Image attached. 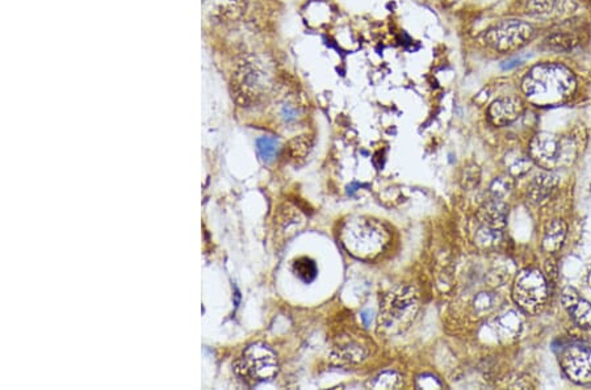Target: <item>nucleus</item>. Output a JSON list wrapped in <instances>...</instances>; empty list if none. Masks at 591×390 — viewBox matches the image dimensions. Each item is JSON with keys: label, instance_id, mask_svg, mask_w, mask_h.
<instances>
[{"label": "nucleus", "instance_id": "nucleus-1", "mask_svg": "<svg viewBox=\"0 0 591 390\" xmlns=\"http://www.w3.org/2000/svg\"><path fill=\"white\" fill-rule=\"evenodd\" d=\"M522 90L532 103L555 105L565 102L576 91V78L564 65L540 63L527 72Z\"/></svg>", "mask_w": 591, "mask_h": 390}, {"label": "nucleus", "instance_id": "nucleus-2", "mask_svg": "<svg viewBox=\"0 0 591 390\" xmlns=\"http://www.w3.org/2000/svg\"><path fill=\"white\" fill-rule=\"evenodd\" d=\"M344 248L362 260L379 257L389 245L390 233L381 222L368 217H351L342 226Z\"/></svg>", "mask_w": 591, "mask_h": 390}, {"label": "nucleus", "instance_id": "nucleus-3", "mask_svg": "<svg viewBox=\"0 0 591 390\" xmlns=\"http://www.w3.org/2000/svg\"><path fill=\"white\" fill-rule=\"evenodd\" d=\"M418 295L414 288H394L381 302L379 326L386 334H400L410 328L418 311Z\"/></svg>", "mask_w": 591, "mask_h": 390}, {"label": "nucleus", "instance_id": "nucleus-4", "mask_svg": "<svg viewBox=\"0 0 591 390\" xmlns=\"http://www.w3.org/2000/svg\"><path fill=\"white\" fill-rule=\"evenodd\" d=\"M234 370L245 384L254 386L272 380L278 375L279 364L272 349L263 344H252L236 361Z\"/></svg>", "mask_w": 591, "mask_h": 390}, {"label": "nucleus", "instance_id": "nucleus-5", "mask_svg": "<svg viewBox=\"0 0 591 390\" xmlns=\"http://www.w3.org/2000/svg\"><path fill=\"white\" fill-rule=\"evenodd\" d=\"M547 297V281L539 269H523L515 278L512 287V298L519 308L531 316L539 314L545 305Z\"/></svg>", "mask_w": 591, "mask_h": 390}, {"label": "nucleus", "instance_id": "nucleus-6", "mask_svg": "<svg viewBox=\"0 0 591 390\" xmlns=\"http://www.w3.org/2000/svg\"><path fill=\"white\" fill-rule=\"evenodd\" d=\"M535 36V28L526 21H502L489 29L484 40L498 52H510L524 46Z\"/></svg>", "mask_w": 591, "mask_h": 390}, {"label": "nucleus", "instance_id": "nucleus-7", "mask_svg": "<svg viewBox=\"0 0 591 390\" xmlns=\"http://www.w3.org/2000/svg\"><path fill=\"white\" fill-rule=\"evenodd\" d=\"M573 149L571 140L561 138L556 134L540 133L531 141L529 156L538 165L550 170L566 159Z\"/></svg>", "mask_w": 591, "mask_h": 390}, {"label": "nucleus", "instance_id": "nucleus-8", "mask_svg": "<svg viewBox=\"0 0 591 390\" xmlns=\"http://www.w3.org/2000/svg\"><path fill=\"white\" fill-rule=\"evenodd\" d=\"M561 367L573 382L586 385L591 382V347L571 346L562 352Z\"/></svg>", "mask_w": 591, "mask_h": 390}, {"label": "nucleus", "instance_id": "nucleus-9", "mask_svg": "<svg viewBox=\"0 0 591 390\" xmlns=\"http://www.w3.org/2000/svg\"><path fill=\"white\" fill-rule=\"evenodd\" d=\"M561 302L580 329L591 330V302L582 297L578 290L565 288L561 295Z\"/></svg>", "mask_w": 591, "mask_h": 390}, {"label": "nucleus", "instance_id": "nucleus-10", "mask_svg": "<svg viewBox=\"0 0 591 390\" xmlns=\"http://www.w3.org/2000/svg\"><path fill=\"white\" fill-rule=\"evenodd\" d=\"M524 105L518 98H502L489 107V121L496 126H505L518 120Z\"/></svg>", "mask_w": 591, "mask_h": 390}, {"label": "nucleus", "instance_id": "nucleus-11", "mask_svg": "<svg viewBox=\"0 0 591 390\" xmlns=\"http://www.w3.org/2000/svg\"><path fill=\"white\" fill-rule=\"evenodd\" d=\"M559 185V177L553 173L544 171L536 175L529 187V201L541 206L550 200L552 194Z\"/></svg>", "mask_w": 591, "mask_h": 390}, {"label": "nucleus", "instance_id": "nucleus-12", "mask_svg": "<svg viewBox=\"0 0 591 390\" xmlns=\"http://www.w3.org/2000/svg\"><path fill=\"white\" fill-rule=\"evenodd\" d=\"M508 215V206L501 199H493L480 208L477 217L482 225L501 230L506 225Z\"/></svg>", "mask_w": 591, "mask_h": 390}, {"label": "nucleus", "instance_id": "nucleus-13", "mask_svg": "<svg viewBox=\"0 0 591 390\" xmlns=\"http://www.w3.org/2000/svg\"><path fill=\"white\" fill-rule=\"evenodd\" d=\"M576 8L569 0H529L527 4L529 13L536 16H553L564 15Z\"/></svg>", "mask_w": 591, "mask_h": 390}, {"label": "nucleus", "instance_id": "nucleus-14", "mask_svg": "<svg viewBox=\"0 0 591 390\" xmlns=\"http://www.w3.org/2000/svg\"><path fill=\"white\" fill-rule=\"evenodd\" d=\"M566 224L562 220H553L545 227V233L543 238V248L547 253H556L560 250L565 236H566Z\"/></svg>", "mask_w": 591, "mask_h": 390}, {"label": "nucleus", "instance_id": "nucleus-15", "mask_svg": "<svg viewBox=\"0 0 591 390\" xmlns=\"http://www.w3.org/2000/svg\"><path fill=\"white\" fill-rule=\"evenodd\" d=\"M496 326L501 338H515L520 330V319L514 311H508L496 321Z\"/></svg>", "mask_w": 591, "mask_h": 390}, {"label": "nucleus", "instance_id": "nucleus-16", "mask_svg": "<svg viewBox=\"0 0 591 390\" xmlns=\"http://www.w3.org/2000/svg\"><path fill=\"white\" fill-rule=\"evenodd\" d=\"M293 272L301 281L309 284L317 278L318 268L314 260H311L309 257H300L293 264Z\"/></svg>", "mask_w": 591, "mask_h": 390}, {"label": "nucleus", "instance_id": "nucleus-17", "mask_svg": "<svg viewBox=\"0 0 591 390\" xmlns=\"http://www.w3.org/2000/svg\"><path fill=\"white\" fill-rule=\"evenodd\" d=\"M547 45L557 52H569L578 45V39L573 34L556 33L547 39Z\"/></svg>", "mask_w": 591, "mask_h": 390}, {"label": "nucleus", "instance_id": "nucleus-18", "mask_svg": "<svg viewBox=\"0 0 591 390\" xmlns=\"http://www.w3.org/2000/svg\"><path fill=\"white\" fill-rule=\"evenodd\" d=\"M401 385L402 380L395 372H383L369 382V386L374 389H395Z\"/></svg>", "mask_w": 591, "mask_h": 390}, {"label": "nucleus", "instance_id": "nucleus-19", "mask_svg": "<svg viewBox=\"0 0 591 390\" xmlns=\"http://www.w3.org/2000/svg\"><path fill=\"white\" fill-rule=\"evenodd\" d=\"M257 149L259 156L264 162H271L279 150V144L272 137H261L257 142Z\"/></svg>", "mask_w": 591, "mask_h": 390}, {"label": "nucleus", "instance_id": "nucleus-20", "mask_svg": "<svg viewBox=\"0 0 591 390\" xmlns=\"http://www.w3.org/2000/svg\"><path fill=\"white\" fill-rule=\"evenodd\" d=\"M502 238V233L499 229H493L488 226H482L476 236V242L481 247H491L497 245Z\"/></svg>", "mask_w": 591, "mask_h": 390}, {"label": "nucleus", "instance_id": "nucleus-21", "mask_svg": "<svg viewBox=\"0 0 591 390\" xmlns=\"http://www.w3.org/2000/svg\"><path fill=\"white\" fill-rule=\"evenodd\" d=\"M514 188V180L510 176H499L493 184L490 187V192L494 199H502L503 196L508 195V192Z\"/></svg>", "mask_w": 591, "mask_h": 390}, {"label": "nucleus", "instance_id": "nucleus-22", "mask_svg": "<svg viewBox=\"0 0 591 390\" xmlns=\"http://www.w3.org/2000/svg\"><path fill=\"white\" fill-rule=\"evenodd\" d=\"M365 354H364L363 349L359 346H346L344 349H341L334 358L339 360V361H347V363H358L360 360L364 359Z\"/></svg>", "mask_w": 591, "mask_h": 390}, {"label": "nucleus", "instance_id": "nucleus-23", "mask_svg": "<svg viewBox=\"0 0 591 390\" xmlns=\"http://www.w3.org/2000/svg\"><path fill=\"white\" fill-rule=\"evenodd\" d=\"M311 142L309 138H306V135H300L297 138H294L290 144V152H291L292 158H304L305 155L309 153L311 150Z\"/></svg>", "mask_w": 591, "mask_h": 390}, {"label": "nucleus", "instance_id": "nucleus-24", "mask_svg": "<svg viewBox=\"0 0 591 390\" xmlns=\"http://www.w3.org/2000/svg\"><path fill=\"white\" fill-rule=\"evenodd\" d=\"M246 0H221V12L228 18H237L246 8Z\"/></svg>", "mask_w": 591, "mask_h": 390}, {"label": "nucleus", "instance_id": "nucleus-25", "mask_svg": "<svg viewBox=\"0 0 591 390\" xmlns=\"http://www.w3.org/2000/svg\"><path fill=\"white\" fill-rule=\"evenodd\" d=\"M532 166V159L527 158V156H520L518 159L514 161V163L510 166L508 173L512 176H522V175L529 173V168Z\"/></svg>", "mask_w": 591, "mask_h": 390}, {"label": "nucleus", "instance_id": "nucleus-26", "mask_svg": "<svg viewBox=\"0 0 591 390\" xmlns=\"http://www.w3.org/2000/svg\"><path fill=\"white\" fill-rule=\"evenodd\" d=\"M480 182V170L477 166H470L464 168V174H463V185L467 188H473L476 187Z\"/></svg>", "mask_w": 591, "mask_h": 390}, {"label": "nucleus", "instance_id": "nucleus-27", "mask_svg": "<svg viewBox=\"0 0 591 390\" xmlns=\"http://www.w3.org/2000/svg\"><path fill=\"white\" fill-rule=\"evenodd\" d=\"M435 386L436 388H440L442 385L433 376H421L416 380V388H419V389H434Z\"/></svg>", "mask_w": 591, "mask_h": 390}, {"label": "nucleus", "instance_id": "nucleus-28", "mask_svg": "<svg viewBox=\"0 0 591 390\" xmlns=\"http://www.w3.org/2000/svg\"><path fill=\"white\" fill-rule=\"evenodd\" d=\"M362 319H363V322L367 326L371 325V322H372V313L368 311V310H365V311L362 313Z\"/></svg>", "mask_w": 591, "mask_h": 390}, {"label": "nucleus", "instance_id": "nucleus-29", "mask_svg": "<svg viewBox=\"0 0 591 390\" xmlns=\"http://www.w3.org/2000/svg\"><path fill=\"white\" fill-rule=\"evenodd\" d=\"M520 60L519 58H514V60H511V61L506 62V65H503V69L505 70H508V69H512V67H515V66H518L520 65Z\"/></svg>", "mask_w": 591, "mask_h": 390}]
</instances>
